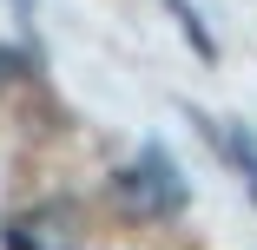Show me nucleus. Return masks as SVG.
Returning <instances> with one entry per match:
<instances>
[{
  "mask_svg": "<svg viewBox=\"0 0 257 250\" xmlns=\"http://www.w3.org/2000/svg\"><path fill=\"white\" fill-rule=\"evenodd\" d=\"M165 14L178 20V33H185V40L198 46V53H204V60H218V40H211V33H204V20H198V7H191V0H165Z\"/></svg>",
  "mask_w": 257,
  "mask_h": 250,
  "instance_id": "obj_3",
  "label": "nucleus"
},
{
  "mask_svg": "<svg viewBox=\"0 0 257 250\" xmlns=\"http://www.w3.org/2000/svg\"><path fill=\"white\" fill-rule=\"evenodd\" d=\"M79 243H86V217H79V204H60V197L7 224V250H79Z\"/></svg>",
  "mask_w": 257,
  "mask_h": 250,
  "instance_id": "obj_2",
  "label": "nucleus"
},
{
  "mask_svg": "<svg viewBox=\"0 0 257 250\" xmlns=\"http://www.w3.org/2000/svg\"><path fill=\"white\" fill-rule=\"evenodd\" d=\"M112 197H119V211L125 217H165V211H178L185 204V178L172 171V158H159V152H145L139 165H125V171H112Z\"/></svg>",
  "mask_w": 257,
  "mask_h": 250,
  "instance_id": "obj_1",
  "label": "nucleus"
}]
</instances>
